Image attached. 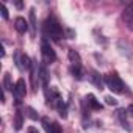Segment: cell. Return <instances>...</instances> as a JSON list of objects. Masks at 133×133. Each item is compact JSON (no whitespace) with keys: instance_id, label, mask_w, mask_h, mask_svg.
I'll return each instance as SVG.
<instances>
[{"instance_id":"6da1fadb","label":"cell","mask_w":133,"mask_h":133,"mask_svg":"<svg viewBox=\"0 0 133 133\" xmlns=\"http://www.w3.org/2000/svg\"><path fill=\"white\" fill-rule=\"evenodd\" d=\"M44 30H45V35L50 36V38L55 39V41H59L61 38H64L63 27L59 25V22H58L55 17H47V19H45V22H44Z\"/></svg>"},{"instance_id":"7a4b0ae2","label":"cell","mask_w":133,"mask_h":133,"mask_svg":"<svg viewBox=\"0 0 133 133\" xmlns=\"http://www.w3.org/2000/svg\"><path fill=\"white\" fill-rule=\"evenodd\" d=\"M103 80H105L107 86H108L113 92H116V94H122V92L125 91V85H124V82L119 78L117 74H108V75H105Z\"/></svg>"},{"instance_id":"3957f363","label":"cell","mask_w":133,"mask_h":133,"mask_svg":"<svg viewBox=\"0 0 133 133\" xmlns=\"http://www.w3.org/2000/svg\"><path fill=\"white\" fill-rule=\"evenodd\" d=\"M41 53H42V59L45 63H53L56 59V53H55V50L50 47V44L47 41H42V44H41Z\"/></svg>"},{"instance_id":"277c9868","label":"cell","mask_w":133,"mask_h":133,"mask_svg":"<svg viewBox=\"0 0 133 133\" xmlns=\"http://www.w3.org/2000/svg\"><path fill=\"white\" fill-rule=\"evenodd\" d=\"M13 94H14V97H16L17 102H21V99L25 97V94H27V85H25V80H24V78H19V80L16 82Z\"/></svg>"},{"instance_id":"5b68a950","label":"cell","mask_w":133,"mask_h":133,"mask_svg":"<svg viewBox=\"0 0 133 133\" xmlns=\"http://www.w3.org/2000/svg\"><path fill=\"white\" fill-rule=\"evenodd\" d=\"M41 122H42V127H44V130H45L47 133H63L61 127H59L56 122H50L49 117H42Z\"/></svg>"},{"instance_id":"8992f818","label":"cell","mask_w":133,"mask_h":133,"mask_svg":"<svg viewBox=\"0 0 133 133\" xmlns=\"http://www.w3.org/2000/svg\"><path fill=\"white\" fill-rule=\"evenodd\" d=\"M14 27H16V30L19 33H27L28 31V24H27V21L24 17H17L14 21Z\"/></svg>"},{"instance_id":"52a82bcc","label":"cell","mask_w":133,"mask_h":133,"mask_svg":"<svg viewBox=\"0 0 133 133\" xmlns=\"http://www.w3.org/2000/svg\"><path fill=\"white\" fill-rule=\"evenodd\" d=\"M89 78H91V82H92L99 89H103V82H105V80H102V77H100V74H99L97 71H91Z\"/></svg>"},{"instance_id":"ba28073f","label":"cell","mask_w":133,"mask_h":133,"mask_svg":"<svg viewBox=\"0 0 133 133\" xmlns=\"http://www.w3.org/2000/svg\"><path fill=\"white\" fill-rule=\"evenodd\" d=\"M68 55H69V59H71L72 66H82V58H80V55H78L74 49H71Z\"/></svg>"},{"instance_id":"9c48e42d","label":"cell","mask_w":133,"mask_h":133,"mask_svg":"<svg viewBox=\"0 0 133 133\" xmlns=\"http://www.w3.org/2000/svg\"><path fill=\"white\" fill-rule=\"evenodd\" d=\"M86 100H88V105L92 108V110H102V105H100V102L96 99V96H92V94H88V97H86Z\"/></svg>"},{"instance_id":"30bf717a","label":"cell","mask_w":133,"mask_h":133,"mask_svg":"<svg viewBox=\"0 0 133 133\" xmlns=\"http://www.w3.org/2000/svg\"><path fill=\"white\" fill-rule=\"evenodd\" d=\"M22 125H24V117H22V113L17 110L16 114H14V128L16 130H21Z\"/></svg>"},{"instance_id":"8fae6325","label":"cell","mask_w":133,"mask_h":133,"mask_svg":"<svg viewBox=\"0 0 133 133\" xmlns=\"http://www.w3.org/2000/svg\"><path fill=\"white\" fill-rule=\"evenodd\" d=\"M71 74H72L77 80H82V78H83V71H82V66H71Z\"/></svg>"},{"instance_id":"7c38bea8","label":"cell","mask_w":133,"mask_h":133,"mask_svg":"<svg viewBox=\"0 0 133 133\" xmlns=\"http://www.w3.org/2000/svg\"><path fill=\"white\" fill-rule=\"evenodd\" d=\"M3 86H5V91H14V86L11 85L10 74H5V77H3Z\"/></svg>"},{"instance_id":"4fadbf2b","label":"cell","mask_w":133,"mask_h":133,"mask_svg":"<svg viewBox=\"0 0 133 133\" xmlns=\"http://www.w3.org/2000/svg\"><path fill=\"white\" fill-rule=\"evenodd\" d=\"M0 11H2V17L6 21L8 17H10V14H8V10H6V6H5V3H0Z\"/></svg>"},{"instance_id":"5bb4252c","label":"cell","mask_w":133,"mask_h":133,"mask_svg":"<svg viewBox=\"0 0 133 133\" xmlns=\"http://www.w3.org/2000/svg\"><path fill=\"white\" fill-rule=\"evenodd\" d=\"M105 102H107V105H113V107L117 105V100H116L114 97H111V96H107V97H105Z\"/></svg>"},{"instance_id":"9a60e30c","label":"cell","mask_w":133,"mask_h":133,"mask_svg":"<svg viewBox=\"0 0 133 133\" xmlns=\"http://www.w3.org/2000/svg\"><path fill=\"white\" fill-rule=\"evenodd\" d=\"M30 22H31L33 28H35V27H36V19H35V10H31V11H30Z\"/></svg>"},{"instance_id":"2e32d148","label":"cell","mask_w":133,"mask_h":133,"mask_svg":"<svg viewBox=\"0 0 133 133\" xmlns=\"http://www.w3.org/2000/svg\"><path fill=\"white\" fill-rule=\"evenodd\" d=\"M28 116H30L33 121H36V119H38V114H36V111H35L33 108H28Z\"/></svg>"},{"instance_id":"e0dca14e","label":"cell","mask_w":133,"mask_h":133,"mask_svg":"<svg viewBox=\"0 0 133 133\" xmlns=\"http://www.w3.org/2000/svg\"><path fill=\"white\" fill-rule=\"evenodd\" d=\"M127 113H128L130 116H133V105H130V107L127 108Z\"/></svg>"},{"instance_id":"ac0fdd59","label":"cell","mask_w":133,"mask_h":133,"mask_svg":"<svg viewBox=\"0 0 133 133\" xmlns=\"http://www.w3.org/2000/svg\"><path fill=\"white\" fill-rule=\"evenodd\" d=\"M27 133H38V130H36L35 127H30V128L27 130Z\"/></svg>"},{"instance_id":"d6986e66","label":"cell","mask_w":133,"mask_h":133,"mask_svg":"<svg viewBox=\"0 0 133 133\" xmlns=\"http://www.w3.org/2000/svg\"><path fill=\"white\" fill-rule=\"evenodd\" d=\"M128 27H130V30H133V19H131V22L128 24Z\"/></svg>"}]
</instances>
